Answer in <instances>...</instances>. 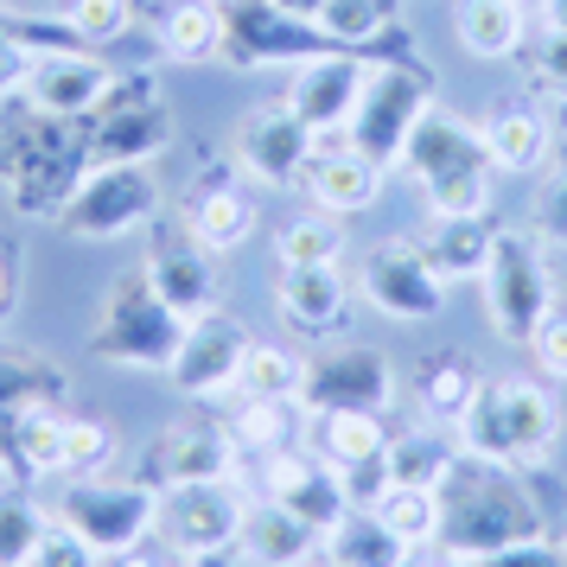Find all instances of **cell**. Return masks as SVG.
Here are the masks:
<instances>
[{"instance_id": "836d02e7", "label": "cell", "mask_w": 567, "mask_h": 567, "mask_svg": "<svg viewBox=\"0 0 567 567\" xmlns=\"http://www.w3.org/2000/svg\"><path fill=\"white\" fill-rule=\"evenodd\" d=\"M478 370L465 358H453V351H440V358H427L421 370L409 377V389H414V409L427 414L434 427H453L465 409H472V395H478Z\"/></svg>"}, {"instance_id": "4fadbf2b", "label": "cell", "mask_w": 567, "mask_h": 567, "mask_svg": "<svg viewBox=\"0 0 567 567\" xmlns=\"http://www.w3.org/2000/svg\"><path fill=\"white\" fill-rule=\"evenodd\" d=\"M319 154V134L293 115L287 103H261L249 109L230 134V166L243 179L268 185V192H293V185H307V166Z\"/></svg>"}, {"instance_id": "83f0119b", "label": "cell", "mask_w": 567, "mask_h": 567, "mask_svg": "<svg viewBox=\"0 0 567 567\" xmlns=\"http://www.w3.org/2000/svg\"><path fill=\"white\" fill-rule=\"evenodd\" d=\"M491 236H497V224L491 217H434L427 210V230L414 236L421 243V256L440 268V281H478L491 261Z\"/></svg>"}, {"instance_id": "680465c9", "label": "cell", "mask_w": 567, "mask_h": 567, "mask_svg": "<svg viewBox=\"0 0 567 567\" xmlns=\"http://www.w3.org/2000/svg\"><path fill=\"white\" fill-rule=\"evenodd\" d=\"M319 567H332V561H319Z\"/></svg>"}, {"instance_id": "74e56055", "label": "cell", "mask_w": 567, "mask_h": 567, "mask_svg": "<svg viewBox=\"0 0 567 567\" xmlns=\"http://www.w3.org/2000/svg\"><path fill=\"white\" fill-rule=\"evenodd\" d=\"M275 261L281 268H344V230L338 217H293L275 230Z\"/></svg>"}, {"instance_id": "30bf717a", "label": "cell", "mask_w": 567, "mask_h": 567, "mask_svg": "<svg viewBox=\"0 0 567 567\" xmlns=\"http://www.w3.org/2000/svg\"><path fill=\"white\" fill-rule=\"evenodd\" d=\"M71 529H78L96 555H122L134 542L154 536V516H159V491L147 478H109V472H83L71 478V491L52 504Z\"/></svg>"}, {"instance_id": "603a6c76", "label": "cell", "mask_w": 567, "mask_h": 567, "mask_svg": "<svg viewBox=\"0 0 567 567\" xmlns=\"http://www.w3.org/2000/svg\"><path fill=\"white\" fill-rule=\"evenodd\" d=\"M478 141H485L491 166H497V179H529V173H542L548 166V154H555V122H548V109L536 103H497L478 122Z\"/></svg>"}, {"instance_id": "9f6ffc18", "label": "cell", "mask_w": 567, "mask_h": 567, "mask_svg": "<svg viewBox=\"0 0 567 567\" xmlns=\"http://www.w3.org/2000/svg\"><path fill=\"white\" fill-rule=\"evenodd\" d=\"M555 134H561V141H567V103H561V122H555Z\"/></svg>"}, {"instance_id": "e575fe53", "label": "cell", "mask_w": 567, "mask_h": 567, "mask_svg": "<svg viewBox=\"0 0 567 567\" xmlns=\"http://www.w3.org/2000/svg\"><path fill=\"white\" fill-rule=\"evenodd\" d=\"M460 460V440L453 434H440V427H414V434H395L389 440V485H434L446 478V465Z\"/></svg>"}, {"instance_id": "5bb4252c", "label": "cell", "mask_w": 567, "mask_h": 567, "mask_svg": "<svg viewBox=\"0 0 567 567\" xmlns=\"http://www.w3.org/2000/svg\"><path fill=\"white\" fill-rule=\"evenodd\" d=\"M332 52L326 32L312 20H293L275 0H224V58L230 71H268V64H307V58Z\"/></svg>"}, {"instance_id": "44dd1931", "label": "cell", "mask_w": 567, "mask_h": 567, "mask_svg": "<svg viewBox=\"0 0 567 567\" xmlns=\"http://www.w3.org/2000/svg\"><path fill=\"white\" fill-rule=\"evenodd\" d=\"M275 307H281L287 332L332 344L351 326V281H344V268H281Z\"/></svg>"}, {"instance_id": "d590c367", "label": "cell", "mask_w": 567, "mask_h": 567, "mask_svg": "<svg viewBox=\"0 0 567 567\" xmlns=\"http://www.w3.org/2000/svg\"><path fill=\"white\" fill-rule=\"evenodd\" d=\"M370 511L383 516L414 555L421 548H440V491L434 485H383L370 497Z\"/></svg>"}, {"instance_id": "816d5d0a", "label": "cell", "mask_w": 567, "mask_h": 567, "mask_svg": "<svg viewBox=\"0 0 567 567\" xmlns=\"http://www.w3.org/2000/svg\"><path fill=\"white\" fill-rule=\"evenodd\" d=\"M275 7L293 13V20H319V7H326V0H275Z\"/></svg>"}, {"instance_id": "6f0895ef", "label": "cell", "mask_w": 567, "mask_h": 567, "mask_svg": "<svg viewBox=\"0 0 567 567\" xmlns=\"http://www.w3.org/2000/svg\"><path fill=\"white\" fill-rule=\"evenodd\" d=\"M0 7H20V0H0Z\"/></svg>"}, {"instance_id": "277c9868", "label": "cell", "mask_w": 567, "mask_h": 567, "mask_svg": "<svg viewBox=\"0 0 567 567\" xmlns=\"http://www.w3.org/2000/svg\"><path fill=\"white\" fill-rule=\"evenodd\" d=\"M185 344V319L166 307V293L154 287L147 268H128L115 275L96 307V326H90V351L109 363H128V370H173Z\"/></svg>"}, {"instance_id": "484cf974", "label": "cell", "mask_w": 567, "mask_h": 567, "mask_svg": "<svg viewBox=\"0 0 567 567\" xmlns=\"http://www.w3.org/2000/svg\"><path fill=\"white\" fill-rule=\"evenodd\" d=\"M64 427L71 414L64 409H27L0 421V465L13 478H64Z\"/></svg>"}, {"instance_id": "7a4b0ae2", "label": "cell", "mask_w": 567, "mask_h": 567, "mask_svg": "<svg viewBox=\"0 0 567 567\" xmlns=\"http://www.w3.org/2000/svg\"><path fill=\"white\" fill-rule=\"evenodd\" d=\"M453 440L472 460L536 472L561 440V402L548 383H529V377H485L472 409L453 421Z\"/></svg>"}, {"instance_id": "db71d44e", "label": "cell", "mask_w": 567, "mask_h": 567, "mask_svg": "<svg viewBox=\"0 0 567 567\" xmlns=\"http://www.w3.org/2000/svg\"><path fill=\"white\" fill-rule=\"evenodd\" d=\"M542 20L548 27H567V0H542Z\"/></svg>"}, {"instance_id": "f907efd6", "label": "cell", "mask_w": 567, "mask_h": 567, "mask_svg": "<svg viewBox=\"0 0 567 567\" xmlns=\"http://www.w3.org/2000/svg\"><path fill=\"white\" fill-rule=\"evenodd\" d=\"M236 561H243L236 548H210V555H179L173 567H236Z\"/></svg>"}, {"instance_id": "bcb514c9", "label": "cell", "mask_w": 567, "mask_h": 567, "mask_svg": "<svg viewBox=\"0 0 567 567\" xmlns=\"http://www.w3.org/2000/svg\"><path fill=\"white\" fill-rule=\"evenodd\" d=\"M460 567H567V542L536 536V542H511V548H491V555H472Z\"/></svg>"}, {"instance_id": "f35d334b", "label": "cell", "mask_w": 567, "mask_h": 567, "mask_svg": "<svg viewBox=\"0 0 567 567\" xmlns=\"http://www.w3.org/2000/svg\"><path fill=\"white\" fill-rule=\"evenodd\" d=\"M45 529H52V511L32 491H0V567H32Z\"/></svg>"}, {"instance_id": "7bdbcfd3", "label": "cell", "mask_w": 567, "mask_h": 567, "mask_svg": "<svg viewBox=\"0 0 567 567\" xmlns=\"http://www.w3.org/2000/svg\"><path fill=\"white\" fill-rule=\"evenodd\" d=\"M300 389V358H287L281 344H249L236 395H293Z\"/></svg>"}, {"instance_id": "e0dca14e", "label": "cell", "mask_w": 567, "mask_h": 567, "mask_svg": "<svg viewBox=\"0 0 567 567\" xmlns=\"http://www.w3.org/2000/svg\"><path fill=\"white\" fill-rule=\"evenodd\" d=\"M141 268L154 275V287L166 293V307L179 312L185 326L224 307V275H217V256H210L192 230H185V217H179V224H159Z\"/></svg>"}, {"instance_id": "c3c4849f", "label": "cell", "mask_w": 567, "mask_h": 567, "mask_svg": "<svg viewBox=\"0 0 567 567\" xmlns=\"http://www.w3.org/2000/svg\"><path fill=\"white\" fill-rule=\"evenodd\" d=\"M32 64H39V45L20 39V32H0V103H20L27 96Z\"/></svg>"}, {"instance_id": "ab89813d", "label": "cell", "mask_w": 567, "mask_h": 567, "mask_svg": "<svg viewBox=\"0 0 567 567\" xmlns=\"http://www.w3.org/2000/svg\"><path fill=\"white\" fill-rule=\"evenodd\" d=\"M58 27L71 32L78 45L103 52V45H115V39L134 32V0H64L58 7Z\"/></svg>"}, {"instance_id": "2e32d148", "label": "cell", "mask_w": 567, "mask_h": 567, "mask_svg": "<svg viewBox=\"0 0 567 567\" xmlns=\"http://www.w3.org/2000/svg\"><path fill=\"white\" fill-rule=\"evenodd\" d=\"M249 326L243 319H230V312L217 307L205 312V319H192L185 326V344L179 358H173V389L179 395H192V402H217V395H236V377H243V358H249Z\"/></svg>"}, {"instance_id": "9c48e42d", "label": "cell", "mask_w": 567, "mask_h": 567, "mask_svg": "<svg viewBox=\"0 0 567 567\" xmlns=\"http://www.w3.org/2000/svg\"><path fill=\"white\" fill-rule=\"evenodd\" d=\"M395 389H402V377H395V363H389V351H377V344H344V338H332L326 351H312V358H300V389H293V402H300V414H338V409H363V414H383L389 402H395Z\"/></svg>"}, {"instance_id": "7dc6e473", "label": "cell", "mask_w": 567, "mask_h": 567, "mask_svg": "<svg viewBox=\"0 0 567 567\" xmlns=\"http://www.w3.org/2000/svg\"><path fill=\"white\" fill-rule=\"evenodd\" d=\"M529 358H536V370L548 377V383H567V312L561 307L529 332Z\"/></svg>"}, {"instance_id": "ffe728a7", "label": "cell", "mask_w": 567, "mask_h": 567, "mask_svg": "<svg viewBox=\"0 0 567 567\" xmlns=\"http://www.w3.org/2000/svg\"><path fill=\"white\" fill-rule=\"evenodd\" d=\"M109 90H115V64H103L90 45H64V52H39L27 103L45 109L52 122H90Z\"/></svg>"}, {"instance_id": "ba28073f", "label": "cell", "mask_w": 567, "mask_h": 567, "mask_svg": "<svg viewBox=\"0 0 567 567\" xmlns=\"http://www.w3.org/2000/svg\"><path fill=\"white\" fill-rule=\"evenodd\" d=\"M52 224L64 236H78V243H115V236H134L147 224H159L154 166H90Z\"/></svg>"}, {"instance_id": "8992f818", "label": "cell", "mask_w": 567, "mask_h": 567, "mask_svg": "<svg viewBox=\"0 0 567 567\" xmlns=\"http://www.w3.org/2000/svg\"><path fill=\"white\" fill-rule=\"evenodd\" d=\"M485 319L497 338H511V344H529L542 319L555 312L561 300V287H555V256H548V243L536 230H497L491 236V261L485 275Z\"/></svg>"}, {"instance_id": "3957f363", "label": "cell", "mask_w": 567, "mask_h": 567, "mask_svg": "<svg viewBox=\"0 0 567 567\" xmlns=\"http://www.w3.org/2000/svg\"><path fill=\"white\" fill-rule=\"evenodd\" d=\"M402 173L421 179L434 217H491V192H497V166H491L478 122H465L453 109H427V122L414 128Z\"/></svg>"}, {"instance_id": "cb8c5ba5", "label": "cell", "mask_w": 567, "mask_h": 567, "mask_svg": "<svg viewBox=\"0 0 567 567\" xmlns=\"http://www.w3.org/2000/svg\"><path fill=\"white\" fill-rule=\"evenodd\" d=\"M185 230L205 243L210 256H230V249H243L249 236H256L261 210L256 198H249V185L236 179H210V185H192V198H185Z\"/></svg>"}, {"instance_id": "681fc988", "label": "cell", "mask_w": 567, "mask_h": 567, "mask_svg": "<svg viewBox=\"0 0 567 567\" xmlns=\"http://www.w3.org/2000/svg\"><path fill=\"white\" fill-rule=\"evenodd\" d=\"M179 561V555H173V548H166V542H134V548H122V555H109L103 567H173Z\"/></svg>"}, {"instance_id": "5b68a950", "label": "cell", "mask_w": 567, "mask_h": 567, "mask_svg": "<svg viewBox=\"0 0 567 567\" xmlns=\"http://www.w3.org/2000/svg\"><path fill=\"white\" fill-rule=\"evenodd\" d=\"M427 109H434V78L414 58H370L363 90L351 103V122H344V141L358 154H370L383 173H402L409 141L427 122Z\"/></svg>"}, {"instance_id": "7c38bea8", "label": "cell", "mask_w": 567, "mask_h": 567, "mask_svg": "<svg viewBox=\"0 0 567 567\" xmlns=\"http://www.w3.org/2000/svg\"><path fill=\"white\" fill-rule=\"evenodd\" d=\"M249 485L243 478H192V485L159 491L154 542H166L173 555H210V548H236L243 523H249Z\"/></svg>"}, {"instance_id": "7402d4cb", "label": "cell", "mask_w": 567, "mask_h": 567, "mask_svg": "<svg viewBox=\"0 0 567 567\" xmlns=\"http://www.w3.org/2000/svg\"><path fill=\"white\" fill-rule=\"evenodd\" d=\"M383 166L370 154H358L344 134H332V141H319V154H312L307 166V198L326 217H363V210L383 198Z\"/></svg>"}, {"instance_id": "4dcf8cb0", "label": "cell", "mask_w": 567, "mask_h": 567, "mask_svg": "<svg viewBox=\"0 0 567 567\" xmlns=\"http://www.w3.org/2000/svg\"><path fill=\"white\" fill-rule=\"evenodd\" d=\"M159 52L173 64H217L224 58V0H166Z\"/></svg>"}, {"instance_id": "d6986e66", "label": "cell", "mask_w": 567, "mask_h": 567, "mask_svg": "<svg viewBox=\"0 0 567 567\" xmlns=\"http://www.w3.org/2000/svg\"><path fill=\"white\" fill-rule=\"evenodd\" d=\"M363 71H370V52H338L332 45V52L293 64L281 103L293 109L319 141H332V134H344V122H351V103H358V90H363Z\"/></svg>"}, {"instance_id": "52a82bcc", "label": "cell", "mask_w": 567, "mask_h": 567, "mask_svg": "<svg viewBox=\"0 0 567 567\" xmlns=\"http://www.w3.org/2000/svg\"><path fill=\"white\" fill-rule=\"evenodd\" d=\"M83 159L90 166H154L173 147V109L159 96V78L147 71H115V90L103 96V109L78 122Z\"/></svg>"}, {"instance_id": "4316f807", "label": "cell", "mask_w": 567, "mask_h": 567, "mask_svg": "<svg viewBox=\"0 0 567 567\" xmlns=\"http://www.w3.org/2000/svg\"><path fill=\"white\" fill-rule=\"evenodd\" d=\"M389 421L363 409H338V414H312V446L344 472V478H363V472H383L389 460Z\"/></svg>"}, {"instance_id": "9a60e30c", "label": "cell", "mask_w": 567, "mask_h": 567, "mask_svg": "<svg viewBox=\"0 0 567 567\" xmlns=\"http://www.w3.org/2000/svg\"><path fill=\"white\" fill-rule=\"evenodd\" d=\"M261 497H275L281 511H293L307 529H319V536L358 504V497H351V478H344L319 446H287L275 460H261Z\"/></svg>"}, {"instance_id": "f5cc1de1", "label": "cell", "mask_w": 567, "mask_h": 567, "mask_svg": "<svg viewBox=\"0 0 567 567\" xmlns=\"http://www.w3.org/2000/svg\"><path fill=\"white\" fill-rule=\"evenodd\" d=\"M13 312V268H7V256H0V319Z\"/></svg>"}, {"instance_id": "f546056e", "label": "cell", "mask_w": 567, "mask_h": 567, "mask_svg": "<svg viewBox=\"0 0 567 567\" xmlns=\"http://www.w3.org/2000/svg\"><path fill=\"white\" fill-rule=\"evenodd\" d=\"M230 440L243 460H275L287 446H300V402L293 395H236Z\"/></svg>"}, {"instance_id": "f6af8a7d", "label": "cell", "mask_w": 567, "mask_h": 567, "mask_svg": "<svg viewBox=\"0 0 567 567\" xmlns=\"http://www.w3.org/2000/svg\"><path fill=\"white\" fill-rule=\"evenodd\" d=\"M32 567H103V555H96V548H90V542H83L78 529L52 511V529H45V542H39Z\"/></svg>"}, {"instance_id": "8fae6325", "label": "cell", "mask_w": 567, "mask_h": 567, "mask_svg": "<svg viewBox=\"0 0 567 567\" xmlns=\"http://www.w3.org/2000/svg\"><path fill=\"white\" fill-rule=\"evenodd\" d=\"M358 293L363 307H377L389 326H434L446 312V281L421 256L414 236H383L358 256Z\"/></svg>"}, {"instance_id": "60d3db41", "label": "cell", "mask_w": 567, "mask_h": 567, "mask_svg": "<svg viewBox=\"0 0 567 567\" xmlns=\"http://www.w3.org/2000/svg\"><path fill=\"white\" fill-rule=\"evenodd\" d=\"M529 230L548 243V249H567V141H555L548 166L536 173V224Z\"/></svg>"}, {"instance_id": "8d00e7d4", "label": "cell", "mask_w": 567, "mask_h": 567, "mask_svg": "<svg viewBox=\"0 0 567 567\" xmlns=\"http://www.w3.org/2000/svg\"><path fill=\"white\" fill-rule=\"evenodd\" d=\"M312 27L326 32V45H338V52H370L395 32V13H389V0H326Z\"/></svg>"}, {"instance_id": "6da1fadb", "label": "cell", "mask_w": 567, "mask_h": 567, "mask_svg": "<svg viewBox=\"0 0 567 567\" xmlns=\"http://www.w3.org/2000/svg\"><path fill=\"white\" fill-rule=\"evenodd\" d=\"M536 536H555V516L529 472L472 460V453L446 465V478H440V555L446 561H472V555Z\"/></svg>"}, {"instance_id": "ee69618b", "label": "cell", "mask_w": 567, "mask_h": 567, "mask_svg": "<svg viewBox=\"0 0 567 567\" xmlns=\"http://www.w3.org/2000/svg\"><path fill=\"white\" fill-rule=\"evenodd\" d=\"M109 460H115V434L103 421H90V414H71V427H64V478L103 472Z\"/></svg>"}, {"instance_id": "b9f144b4", "label": "cell", "mask_w": 567, "mask_h": 567, "mask_svg": "<svg viewBox=\"0 0 567 567\" xmlns=\"http://www.w3.org/2000/svg\"><path fill=\"white\" fill-rule=\"evenodd\" d=\"M516 64H523V78H529L536 96L567 103V27H548L536 45H523V52H516Z\"/></svg>"}, {"instance_id": "11a10c76", "label": "cell", "mask_w": 567, "mask_h": 567, "mask_svg": "<svg viewBox=\"0 0 567 567\" xmlns=\"http://www.w3.org/2000/svg\"><path fill=\"white\" fill-rule=\"evenodd\" d=\"M409 567H460V561H446V555H440V561H409Z\"/></svg>"}, {"instance_id": "d4e9b609", "label": "cell", "mask_w": 567, "mask_h": 567, "mask_svg": "<svg viewBox=\"0 0 567 567\" xmlns=\"http://www.w3.org/2000/svg\"><path fill=\"white\" fill-rule=\"evenodd\" d=\"M243 561L256 567H319L326 561V536L307 529L293 511H281L275 497H256L249 504V523H243Z\"/></svg>"}, {"instance_id": "ac0fdd59", "label": "cell", "mask_w": 567, "mask_h": 567, "mask_svg": "<svg viewBox=\"0 0 567 567\" xmlns=\"http://www.w3.org/2000/svg\"><path fill=\"white\" fill-rule=\"evenodd\" d=\"M154 491L166 485H192V478H243V453H236L230 427H210V421H179V427H159L141 446V472Z\"/></svg>"}, {"instance_id": "f1b7e54d", "label": "cell", "mask_w": 567, "mask_h": 567, "mask_svg": "<svg viewBox=\"0 0 567 567\" xmlns=\"http://www.w3.org/2000/svg\"><path fill=\"white\" fill-rule=\"evenodd\" d=\"M326 561L332 567H409L414 548L395 536L370 504H351V511L326 529Z\"/></svg>"}, {"instance_id": "1f68e13d", "label": "cell", "mask_w": 567, "mask_h": 567, "mask_svg": "<svg viewBox=\"0 0 567 567\" xmlns=\"http://www.w3.org/2000/svg\"><path fill=\"white\" fill-rule=\"evenodd\" d=\"M64 395H71V377L52 358L20 351V344H0V421L27 414V409H64Z\"/></svg>"}, {"instance_id": "91938a15", "label": "cell", "mask_w": 567, "mask_h": 567, "mask_svg": "<svg viewBox=\"0 0 567 567\" xmlns=\"http://www.w3.org/2000/svg\"><path fill=\"white\" fill-rule=\"evenodd\" d=\"M523 7H529V0H523Z\"/></svg>"}, {"instance_id": "d6a6232c", "label": "cell", "mask_w": 567, "mask_h": 567, "mask_svg": "<svg viewBox=\"0 0 567 567\" xmlns=\"http://www.w3.org/2000/svg\"><path fill=\"white\" fill-rule=\"evenodd\" d=\"M453 32L472 58H516L529 39V20H523V0H460Z\"/></svg>"}]
</instances>
